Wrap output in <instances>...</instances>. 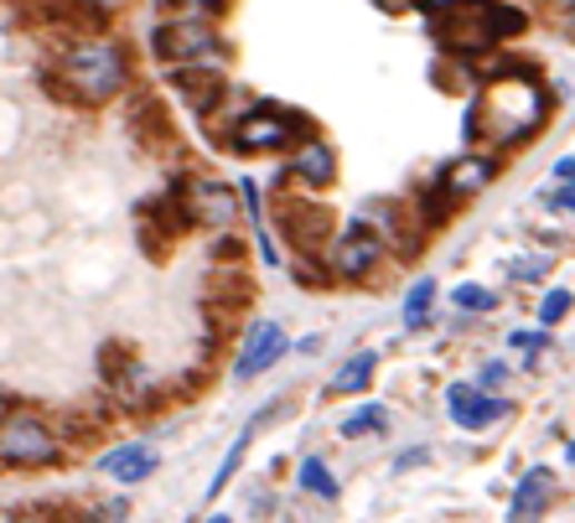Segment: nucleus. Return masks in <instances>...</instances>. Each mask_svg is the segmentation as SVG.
Masks as SVG:
<instances>
[{"mask_svg":"<svg viewBox=\"0 0 575 523\" xmlns=\"http://www.w3.org/2000/svg\"><path fill=\"white\" fill-rule=\"evenodd\" d=\"M493 171H498V166L487 161V156H462L456 166H446V171H440L436 187L456 203V197H472L477 187H487V181H493Z\"/></svg>","mask_w":575,"mask_h":523,"instance_id":"13","label":"nucleus"},{"mask_svg":"<svg viewBox=\"0 0 575 523\" xmlns=\"http://www.w3.org/2000/svg\"><path fill=\"white\" fill-rule=\"evenodd\" d=\"M545 269H549V255H534V259H514L508 275H514V280H539Z\"/></svg>","mask_w":575,"mask_h":523,"instance_id":"25","label":"nucleus"},{"mask_svg":"<svg viewBox=\"0 0 575 523\" xmlns=\"http://www.w3.org/2000/svg\"><path fill=\"white\" fill-rule=\"evenodd\" d=\"M208 523H234V519H224V513H218V519H208Z\"/></svg>","mask_w":575,"mask_h":523,"instance_id":"35","label":"nucleus"},{"mask_svg":"<svg viewBox=\"0 0 575 523\" xmlns=\"http://www.w3.org/2000/svg\"><path fill=\"white\" fill-rule=\"evenodd\" d=\"M446 404H452V420L462 431H487V425H498L503 409H508L503 399L472 389V384H452V389H446Z\"/></svg>","mask_w":575,"mask_h":523,"instance_id":"8","label":"nucleus"},{"mask_svg":"<svg viewBox=\"0 0 575 523\" xmlns=\"http://www.w3.org/2000/svg\"><path fill=\"white\" fill-rule=\"evenodd\" d=\"M368 431H384V409H379V404H368V409H358V415L343 420V435H368Z\"/></svg>","mask_w":575,"mask_h":523,"instance_id":"22","label":"nucleus"},{"mask_svg":"<svg viewBox=\"0 0 575 523\" xmlns=\"http://www.w3.org/2000/svg\"><path fill=\"white\" fill-rule=\"evenodd\" d=\"M503 374H508L503 363H487V368H483V384H487V389H498V384H503Z\"/></svg>","mask_w":575,"mask_h":523,"instance_id":"30","label":"nucleus"},{"mask_svg":"<svg viewBox=\"0 0 575 523\" xmlns=\"http://www.w3.org/2000/svg\"><path fill=\"white\" fill-rule=\"evenodd\" d=\"M440 42L456 47V52H483L487 42H498V31H493V0H477V6H462V11L440 16Z\"/></svg>","mask_w":575,"mask_h":523,"instance_id":"7","label":"nucleus"},{"mask_svg":"<svg viewBox=\"0 0 575 523\" xmlns=\"http://www.w3.org/2000/svg\"><path fill=\"white\" fill-rule=\"evenodd\" d=\"M301 487L306 493H317V497H337L333 472H327V462H317V456H306L301 462Z\"/></svg>","mask_w":575,"mask_h":523,"instance_id":"20","label":"nucleus"},{"mask_svg":"<svg viewBox=\"0 0 575 523\" xmlns=\"http://www.w3.org/2000/svg\"><path fill=\"white\" fill-rule=\"evenodd\" d=\"M549 115V93L534 78V68H503L483 83V93L467 109V140H487V146H518L529 140Z\"/></svg>","mask_w":575,"mask_h":523,"instance_id":"1","label":"nucleus"},{"mask_svg":"<svg viewBox=\"0 0 575 523\" xmlns=\"http://www.w3.org/2000/svg\"><path fill=\"white\" fill-rule=\"evenodd\" d=\"M436 300V280H415L405 296V327H425V312Z\"/></svg>","mask_w":575,"mask_h":523,"instance_id":"19","label":"nucleus"},{"mask_svg":"<svg viewBox=\"0 0 575 523\" xmlns=\"http://www.w3.org/2000/svg\"><path fill=\"white\" fill-rule=\"evenodd\" d=\"M565 312H571V290H549L545 306H539V322H545V327H555Z\"/></svg>","mask_w":575,"mask_h":523,"instance_id":"23","label":"nucleus"},{"mask_svg":"<svg viewBox=\"0 0 575 523\" xmlns=\"http://www.w3.org/2000/svg\"><path fill=\"white\" fill-rule=\"evenodd\" d=\"M290 171L306 181V187H327L337 177V156L333 146H321V140H301V150L290 156Z\"/></svg>","mask_w":575,"mask_h":523,"instance_id":"15","label":"nucleus"},{"mask_svg":"<svg viewBox=\"0 0 575 523\" xmlns=\"http://www.w3.org/2000/svg\"><path fill=\"white\" fill-rule=\"evenodd\" d=\"M384 255V239L374 234L368 224H353L348 234H337L333 249H327V265H333V275H343V280H364L368 269L379 265Z\"/></svg>","mask_w":575,"mask_h":523,"instance_id":"6","label":"nucleus"},{"mask_svg":"<svg viewBox=\"0 0 575 523\" xmlns=\"http://www.w3.org/2000/svg\"><path fill=\"white\" fill-rule=\"evenodd\" d=\"M565 462H571V466H575V441H571V451H565Z\"/></svg>","mask_w":575,"mask_h":523,"instance_id":"34","label":"nucleus"},{"mask_svg":"<svg viewBox=\"0 0 575 523\" xmlns=\"http://www.w3.org/2000/svg\"><path fill=\"white\" fill-rule=\"evenodd\" d=\"M555 177H561V181H575V156H565V161L555 166Z\"/></svg>","mask_w":575,"mask_h":523,"instance_id":"31","label":"nucleus"},{"mask_svg":"<svg viewBox=\"0 0 575 523\" xmlns=\"http://www.w3.org/2000/svg\"><path fill=\"white\" fill-rule=\"evenodd\" d=\"M182 193H187V208H192V224L228 228L234 213H239V203H234V193L224 181H182Z\"/></svg>","mask_w":575,"mask_h":523,"instance_id":"9","label":"nucleus"},{"mask_svg":"<svg viewBox=\"0 0 575 523\" xmlns=\"http://www.w3.org/2000/svg\"><path fill=\"white\" fill-rule=\"evenodd\" d=\"M280 353H286V332H280V322H259L255 337H249V347L239 353V368H234V378H259L275 358H280Z\"/></svg>","mask_w":575,"mask_h":523,"instance_id":"10","label":"nucleus"},{"mask_svg":"<svg viewBox=\"0 0 575 523\" xmlns=\"http://www.w3.org/2000/svg\"><path fill=\"white\" fill-rule=\"evenodd\" d=\"M52 456H58V435L47 431L42 415L11 409L0 420V462L6 466H47Z\"/></svg>","mask_w":575,"mask_h":523,"instance_id":"5","label":"nucleus"},{"mask_svg":"<svg viewBox=\"0 0 575 523\" xmlns=\"http://www.w3.org/2000/svg\"><path fill=\"white\" fill-rule=\"evenodd\" d=\"M409 6H420V11H440V16H452V11H462V6H477V0H409Z\"/></svg>","mask_w":575,"mask_h":523,"instance_id":"26","label":"nucleus"},{"mask_svg":"<svg viewBox=\"0 0 575 523\" xmlns=\"http://www.w3.org/2000/svg\"><path fill=\"white\" fill-rule=\"evenodd\" d=\"M549 487H555L549 466H534L514 493V523H539V513H545V503H549Z\"/></svg>","mask_w":575,"mask_h":523,"instance_id":"16","label":"nucleus"},{"mask_svg":"<svg viewBox=\"0 0 575 523\" xmlns=\"http://www.w3.org/2000/svg\"><path fill=\"white\" fill-rule=\"evenodd\" d=\"M301 135H306V120L296 115V109L255 105L249 115H239V120H234V130H228V146L244 150V156H259V150H286V146H296Z\"/></svg>","mask_w":575,"mask_h":523,"instance_id":"3","label":"nucleus"},{"mask_svg":"<svg viewBox=\"0 0 575 523\" xmlns=\"http://www.w3.org/2000/svg\"><path fill=\"white\" fill-rule=\"evenodd\" d=\"M99 466H105V477H115L120 487H136V482H146L156 472V456L146 446H115Z\"/></svg>","mask_w":575,"mask_h":523,"instance_id":"14","label":"nucleus"},{"mask_svg":"<svg viewBox=\"0 0 575 523\" xmlns=\"http://www.w3.org/2000/svg\"><path fill=\"white\" fill-rule=\"evenodd\" d=\"M565 31H571V37H575V6H571V16H565Z\"/></svg>","mask_w":575,"mask_h":523,"instance_id":"33","label":"nucleus"},{"mask_svg":"<svg viewBox=\"0 0 575 523\" xmlns=\"http://www.w3.org/2000/svg\"><path fill=\"white\" fill-rule=\"evenodd\" d=\"M493 31H498V37L524 31V11H514V6H493Z\"/></svg>","mask_w":575,"mask_h":523,"instance_id":"24","label":"nucleus"},{"mask_svg":"<svg viewBox=\"0 0 575 523\" xmlns=\"http://www.w3.org/2000/svg\"><path fill=\"white\" fill-rule=\"evenodd\" d=\"M374 368H379V353H358V358H348V368H337L327 389L333 394H358L368 378H374Z\"/></svg>","mask_w":575,"mask_h":523,"instance_id":"17","label":"nucleus"},{"mask_svg":"<svg viewBox=\"0 0 575 523\" xmlns=\"http://www.w3.org/2000/svg\"><path fill=\"white\" fill-rule=\"evenodd\" d=\"M265 415H270V409H265ZM265 415L259 420H249V425H244L239 431V441H234V446H228V456H224V466H218V472H212V487H208V497H218L228 487V477H234V466L244 462V446H249V441H255V431L259 425H265Z\"/></svg>","mask_w":575,"mask_h":523,"instance_id":"18","label":"nucleus"},{"mask_svg":"<svg viewBox=\"0 0 575 523\" xmlns=\"http://www.w3.org/2000/svg\"><path fill=\"white\" fill-rule=\"evenodd\" d=\"M93 6H105V11H115V6H125V0H93Z\"/></svg>","mask_w":575,"mask_h":523,"instance_id":"32","label":"nucleus"},{"mask_svg":"<svg viewBox=\"0 0 575 523\" xmlns=\"http://www.w3.org/2000/svg\"><path fill=\"white\" fill-rule=\"evenodd\" d=\"M0 523H31V519H0Z\"/></svg>","mask_w":575,"mask_h":523,"instance_id":"36","label":"nucleus"},{"mask_svg":"<svg viewBox=\"0 0 575 523\" xmlns=\"http://www.w3.org/2000/svg\"><path fill=\"white\" fill-rule=\"evenodd\" d=\"M58 73L68 78V93H73L78 105H109L125 89L130 62H125L120 42H73L62 52Z\"/></svg>","mask_w":575,"mask_h":523,"instance_id":"2","label":"nucleus"},{"mask_svg":"<svg viewBox=\"0 0 575 523\" xmlns=\"http://www.w3.org/2000/svg\"><path fill=\"white\" fill-rule=\"evenodd\" d=\"M218 11H228V0H187V16H192V21H202V16H218Z\"/></svg>","mask_w":575,"mask_h":523,"instance_id":"27","label":"nucleus"},{"mask_svg":"<svg viewBox=\"0 0 575 523\" xmlns=\"http://www.w3.org/2000/svg\"><path fill=\"white\" fill-rule=\"evenodd\" d=\"M456 312H493L498 300H493V290H483V285H456Z\"/></svg>","mask_w":575,"mask_h":523,"instance_id":"21","label":"nucleus"},{"mask_svg":"<svg viewBox=\"0 0 575 523\" xmlns=\"http://www.w3.org/2000/svg\"><path fill=\"white\" fill-rule=\"evenodd\" d=\"M171 83L187 93L192 115H212V109H218V99H224V89H228L218 68H177V73H171Z\"/></svg>","mask_w":575,"mask_h":523,"instance_id":"11","label":"nucleus"},{"mask_svg":"<svg viewBox=\"0 0 575 523\" xmlns=\"http://www.w3.org/2000/svg\"><path fill=\"white\" fill-rule=\"evenodd\" d=\"M280 228H286L290 239L311 249V244L327 239V213L317 203H296V197H280Z\"/></svg>","mask_w":575,"mask_h":523,"instance_id":"12","label":"nucleus"},{"mask_svg":"<svg viewBox=\"0 0 575 523\" xmlns=\"http://www.w3.org/2000/svg\"><path fill=\"white\" fill-rule=\"evenodd\" d=\"M549 208H565V213H575V181H565L561 193H549Z\"/></svg>","mask_w":575,"mask_h":523,"instance_id":"29","label":"nucleus"},{"mask_svg":"<svg viewBox=\"0 0 575 523\" xmlns=\"http://www.w3.org/2000/svg\"><path fill=\"white\" fill-rule=\"evenodd\" d=\"M151 52L161 62H171V68H197V62H208V68H224L228 47L212 37V27H202V21H167V27H156L151 37Z\"/></svg>","mask_w":575,"mask_h":523,"instance_id":"4","label":"nucleus"},{"mask_svg":"<svg viewBox=\"0 0 575 523\" xmlns=\"http://www.w3.org/2000/svg\"><path fill=\"white\" fill-rule=\"evenodd\" d=\"M514 347L518 353H539V347H545V332H514Z\"/></svg>","mask_w":575,"mask_h":523,"instance_id":"28","label":"nucleus"}]
</instances>
